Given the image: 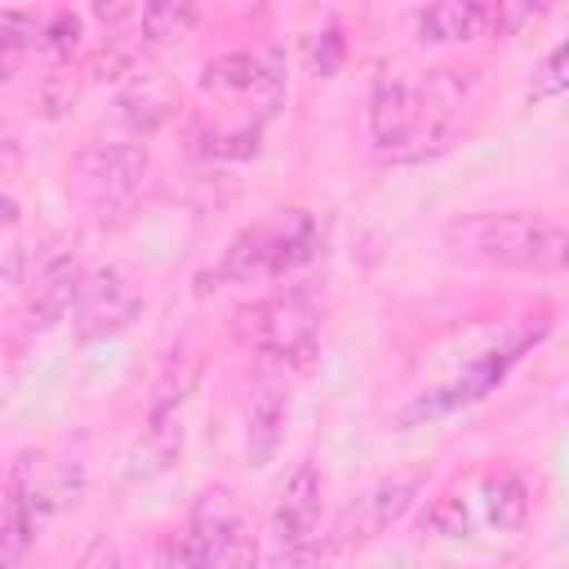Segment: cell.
Segmentation results:
<instances>
[{"mask_svg": "<svg viewBox=\"0 0 569 569\" xmlns=\"http://www.w3.org/2000/svg\"><path fill=\"white\" fill-rule=\"evenodd\" d=\"M445 244L485 267L551 276L569 267V227L542 213H471L445 227Z\"/></svg>", "mask_w": 569, "mask_h": 569, "instance_id": "1", "label": "cell"}, {"mask_svg": "<svg viewBox=\"0 0 569 569\" xmlns=\"http://www.w3.org/2000/svg\"><path fill=\"white\" fill-rule=\"evenodd\" d=\"M316 253V222L302 209H280L271 222H258L249 231H240L222 262H218V280L231 284H249V280H271L284 276L293 267H302Z\"/></svg>", "mask_w": 569, "mask_h": 569, "instance_id": "2", "label": "cell"}, {"mask_svg": "<svg viewBox=\"0 0 569 569\" xmlns=\"http://www.w3.org/2000/svg\"><path fill=\"white\" fill-rule=\"evenodd\" d=\"M231 329H236L240 342L258 347L262 356H276L280 365H293V369H311L320 316H316V307L307 298L284 293V298H267V302L240 307Z\"/></svg>", "mask_w": 569, "mask_h": 569, "instance_id": "3", "label": "cell"}, {"mask_svg": "<svg viewBox=\"0 0 569 569\" xmlns=\"http://www.w3.org/2000/svg\"><path fill=\"white\" fill-rule=\"evenodd\" d=\"M80 289H84V271L76 262V244L67 249V240H53L40 253H31V271H27V329H53L58 320H67L71 307L80 302Z\"/></svg>", "mask_w": 569, "mask_h": 569, "instance_id": "4", "label": "cell"}, {"mask_svg": "<svg viewBox=\"0 0 569 569\" xmlns=\"http://www.w3.org/2000/svg\"><path fill=\"white\" fill-rule=\"evenodd\" d=\"M187 551L196 556L200 569H222L227 556L236 551V542L244 538V516H240V502L227 485H213L204 489L196 502H191V520H187Z\"/></svg>", "mask_w": 569, "mask_h": 569, "instance_id": "5", "label": "cell"}, {"mask_svg": "<svg viewBox=\"0 0 569 569\" xmlns=\"http://www.w3.org/2000/svg\"><path fill=\"white\" fill-rule=\"evenodd\" d=\"M36 453H22L9 471V489H4V520H0V565L4 569H22L31 542H36V529H40V516L49 511V498L44 489L36 485Z\"/></svg>", "mask_w": 569, "mask_h": 569, "instance_id": "6", "label": "cell"}, {"mask_svg": "<svg viewBox=\"0 0 569 569\" xmlns=\"http://www.w3.org/2000/svg\"><path fill=\"white\" fill-rule=\"evenodd\" d=\"M418 129H422V116H418L413 89L382 71L373 80V93H369V133H373L382 160H400L405 164L409 147L418 142Z\"/></svg>", "mask_w": 569, "mask_h": 569, "instance_id": "7", "label": "cell"}, {"mask_svg": "<svg viewBox=\"0 0 569 569\" xmlns=\"http://www.w3.org/2000/svg\"><path fill=\"white\" fill-rule=\"evenodd\" d=\"M320 498H325V480H320L316 462H298L293 476L280 485L276 507H271V538H276V547H302V542H316Z\"/></svg>", "mask_w": 569, "mask_h": 569, "instance_id": "8", "label": "cell"}, {"mask_svg": "<svg viewBox=\"0 0 569 569\" xmlns=\"http://www.w3.org/2000/svg\"><path fill=\"white\" fill-rule=\"evenodd\" d=\"M142 311V302L129 293V284L120 280V271H93L84 276L80 302H76V329L80 338H107L133 325V316Z\"/></svg>", "mask_w": 569, "mask_h": 569, "instance_id": "9", "label": "cell"}, {"mask_svg": "<svg viewBox=\"0 0 569 569\" xmlns=\"http://www.w3.org/2000/svg\"><path fill=\"white\" fill-rule=\"evenodd\" d=\"M284 422H289V387L280 373H258L249 409H244V462L249 467H267L284 440Z\"/></svg>", "mask_w": 569, "mask_h": 569, "instance_id": "10", "label": "cell"}, {"mask_svg": "<svg viewBox=\"0 0 569 569\" xmlns=\"http://www.w3.org/2000/svg\"><path fill=\"white\" fill-rule=\"evenodd\" d=\"M80 169L98 191L124 200V196L138 191V182L147 173V147H138V142H93L80 156Z\"/></svg>", "mask_w": 569, "mask_h": 569, "instance_id": "11", "label": "cell"}, {"mask_svg": "<svg viewBox=\"0 0 569 569\" xmlns=\"http://www.w3.org/2000/svg\"><path fill=\"white\" fill-rule=\"evenodd\" d=\"M116 107H120V120L129 124V133L147 138V133H156V129L173 116V107H178V89H173L169 76H160V71H142L138 80L124 84V93H120Z\"/></svg>", "mask_w": 569, "mask_h": 569, "instance_id": "12", "label": "cell"}, {"mask_svg": "<svg viewBox=\"0 0 569 569\" xmlns=\"http://www.w3.org/2000/svg\"><path fill=\"white\" fill-rule=\"evenodd\" d=\"M196 378H200V351H196L191 342H182V347L164 360V369H160V378H156V391H151V427L173 422V413H178L182 400L191 396Z\"/></svg>", "mask_w": 569, "mask_h": 569, "instance_id": "13", "label": "cell"}, {"mask_svg": "<svg viewBox=\"0 0 569 569\" xmlns=\"http://www.w3.org/2000/svg\"><path fill=\"white\" fill-rule=\"evenodd\" d=\"M480 27H485V4H476V0H440L418 13V40H427V44L471 40V36H480Z\"/></svg>", "mask_w": 569, "mask_h": 569, "instance_id": "14", "label": "cell"}, {"mask_svg": "<svg viewBox=\"0 0 569 569\" xmlns=\"http://www.w3.org/2000/svg\"><path fill=\"white\" fill-rule=\"evenodd\" d=\"M418 489H422V471H405V476H391V480H382L369 498H365V529L369 533H382V529H391L409 507H413V498H418Z\"/></svg>", "mask_w": 569, "mask_h": 569, "instance_id": "15", "label": "cell"}, {"mask_svg": "<svg viewBox=\"0 0 569 569\" xmlns=\"http://www.w3.org/2000/svg\"><path fill=\"white\" fill-rule=\"evenodd\" d=\"M485 511L498 533H516L529 520V489L516 471H498L485 480Z\"/></svg>", "mask_w": 569, "mask_h": 569, "instance_id": "16", "label": "cell"}, {"mask_svg": "<svg viewBox=\"0 0 569 569\" xmlns=\"http://www.w3.org/2000/svg\"><path fill=\"white\" fill-rule=\"evenodd\" d=\"M191 27H196V4L187 0L142 4V18H138V31L147 44H178L182 36H191Z\"/></svg>", "mask_w": 569, "mask_h": 569, "instance_id": "17", "label": "cell"}, {"mask_svg": "<svg viewBox=\"0 0 569 569\" xmlns=\"http://www.w3.org/2000/svg\"><path fill=\"white\" fill-rule=\"evenodd\" d=\"M267 71V58L262 53H249V49H231V53H218L209 67H204V89H236V93H253L258 80Z\"/></svg>", "mask_w": 569, "mask_h": 569, "instance_id": "18", "label": "cell"}, {"mask_svg": "<svg viewBox=\"0 0 569 569\" xmlns=\"http://www.w3.org/2000/svg\"><path fill=\"white\" fill-rule=\"evenodd\" d=\"M258 133H262V124H244V129H209V133H200V156H209V160H249V156H258Z\"/></svg>", "mask_w": 569, "mask_h": 569, "instance_id": "19", "label": "cell"}, {"mask_svg": "<svg viewBox=\"0 0 569 569\" xmlns=\"http://www.w3.org/2000/svg\"><path fill=\"white\" fill-rule=\"evenodd\" d=\"M560 93H569V36L538 62V71L529 80V102H547Z\"/></svg>", "mask_w": 569, "mask_h": 569, "instance_id": "20", "label": "cell"}, {"mask_svg": "<svg viewBox=\"0 0 569 569\" xmlns=\"http://www.w3.org/2000/svg\"><path fill=\"white\" fill-rule=\"evenodd\" d=\"M422 529H431V533H440V538H467V533H471V511H467V502H462L458 493H440V498L427 507Z\"/></svg>", "mask_w": 569, "mask_h": 569, "instance_id": "21", "label": "cell"}, {"mask_svg": "<svg viewBox=\"0 0 569 569\" xmlns=\"http://www.w3.org/2000/svg\"><path fill=\"white\" fill-rule=\"evenodd\" d=\"M529 18H538V4H525V0H493V4H485V27H480V36L507 40V36H516Z\"/></svg>", "mask_w": 569, "mask_h": 569, "instance_id": "22", "label": "cell"}, {"mask_svg": "<svg viewBox=\"0 0 569 569\" xmlns=\"http://www.w3.org/2000/svg\"><path fill=\"white\" fill-rule=\"evenodd\" d=\"M40 44H44L58 62L71 58V49L80 44V13H71V9L49 13V18H44V31H40Z\"/></svg>", "mask_w": 569, "mask_h": 569, "instance_id": "23", "label": "cell"}, {"mask_svg": "<svg viewBox=\"0 0 569 569\" xmlns=\"http://www.w3.org/2000/svg\"><path fill=\"white\" fill-rule=\"evenodd\" d=\"M84 71H89V80H98V84H120V80L133 71V58L111 40V44H98V49L89 53Z\"/></svg>", "mask_w": 569, "mask_h": 569, "instance_id": "24", "label": "cell"}, {"mask_svg": "<svg viewBox=\"0 0 569 569\" xmlns=\"http://www.w3.org/2000/svg\"><path fill=\"white\" fill-rule=\"evenodd\" d=\"M342 31L338 27H329V31H320L316 40H311V71L316 76H338V67H342Z\"/></svg>", "mask_w": 569, "mask_h": 569, "instance_id": "25", "label": "cell"}, {"mask_svg": "<svg viewBox=\"0 0 569 569\" xmlns=\"http://www.w3.org/2000/svg\"><path fill=\"white\" fill-rule=\"evenodd\" d=\"M71 102H76V76H71V71H53V76L44 80V89H40L44 116H62Z\"/></svg>", "mask_w": 569, "mask_h": 569, "instance_id": "26", "label": "cell"}, {"mask_svg": "<svg viewBox=\"0 0 569 569\" xmlns=\"http://www.w3.org/2000/svg\"><path fill=\"white\" fill-rule=\"evenodd\" d=\"M76 569H120V551H116V538H111V533H98V538H89V547L80 551Z\"/></svg>", "mask_w": 569, "mask_h": 569, "instance_id": "27", "label": "cell"}, {"mask_svg": "<svg viewBox=\"0 0 569 569\" xmlns=\"http://www.w3.org/2000/svg\"><path fill=\"white\" fill-rule=\"evenodd\" d=\"M156 569H200L196 556L187 551V538H160L156 547Z\"/></svg>", "mask_w": 569, "mask_h": 569, "instance_id": "28", "label": "cell"}, {"mask_svg": "<svg viewBox=\"0 0 569 569\" xmlns=\"http://www.w3.org/2000/svg\"><path fill=\"white\" fill-rule=\"evenodd\" d=\"M93 18L102 22V27H120V22H138L142 18V9H133V4H93Z\"/></svg>", "mask_w": 569, "mask_h": 569, "instance_id": "29", "label": "cell"}]
</instances>
